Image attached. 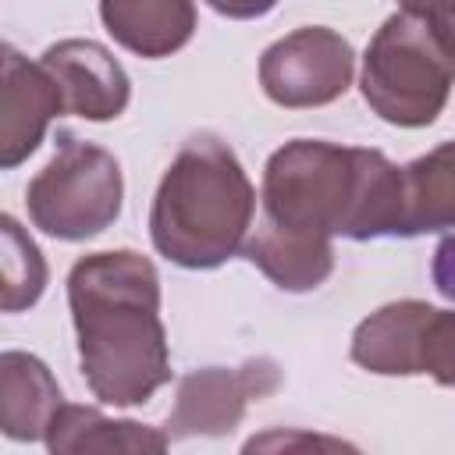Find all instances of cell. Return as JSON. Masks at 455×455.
I'll use <instances>...</instances> for the list:
<instances>
[{
	"label": "cell",
	"instance_id": "ffe728a7",
	"mask_svg": "<svg viewBox=\"0 0 455 455\" xmlns=\"http://www.w3.org/2000/svg\"><path fill=\"white\" fill-rule=\"evenodd\" d=\"M217 14L224 18H235V21H252V18H263L277 7V0H206Z\"/></svg>",
	"mask_w": 455,
	"mask_h": 455
},
{
	"label": "cell",
	"instance_id": "5b68a950",
	"mask_svg": "<svg viewBox=\"0 0 455 455\" xmlns=\"http://www.w3.org/2000/svg\"><path fill=\"white\" fill-rule=\"evenodd\" d=\"M121 203L124 178L117 156L75 132H57V153L25 192L28 220L60 242L103 235L121 217Z\"/></svg>",
	"mask_w": 455,
	"mask_h": 455
},
{
	"label": "cell",
	"instance_id": "8992f818",
	"mask_svg": "<svg viewBox=\"0 0 455 455\" xmlns=\"http://www.w3.org/2000/svg\"><path fill=\"white\" fill-rule=\"evenodd\" d=\"M355 75L352 43L327 25H302L259 57V85L284 110H309L341 100Z\"/></svg>",
	"mask_w": 455,
	"mask_h": 455
},
{
	"label": "cell",
	"instance_id": "ac0fdd59",
	"mask_svg": "<svg viewBox=\"0 0 455 455\" xmlns=\"http://www.w3.org/2000/svg\"><path fill=\"white\" fill-rule=\"evenodd\" d=\"M398 11L427 21L437 39L455 53V0H398Z\"/></svg>",
	"mask_w": 455,
	"mask_h": 455
},
{
	"label": "cell",
	"instance_id": "e0dca14e",
	"mask_svg": "<svg viewBox=\"0 0 455 455\" xmlns=\"http://www.w3.org/2000/svg\"><path fill=\"white\" fill-rule=\"evenodd\" d=\"M423 373H430L441 387H455V309H437L427 327Z\"/></svg>",
	"mask_w": 455,
	"mask_h": 455
},
{
	"label": "cell",
	"instance_id": "277c9868",
	"mask_svg": "<svg viewBox=\"0 0 455 455\" xmlns=\"http://www.w3.org/2000/svg\"><path fill=\"white\" fill-rule=\"evenodd\" d=\"M455 85V53L437 32L395 11L373 32L363 53L359 89L366 107L395 128H427L444 110Z\"/></svg>",
	"mask_w": 455,
	"mask_h": 455
},
{
	"label": "cell",
	"instance_id": "2e32d148",
	"mask_svg": "<svg viewBox=\"0 0 455 455\" xmlns=\"http://www.w3.org/2000/svg\"><path fill=\"white\" fill-rule=\"evenodd\" d=\"M50 270L32 242V235L11 217H0V306L4 313H21L36 306L46 291Z\"/></svg>",
	"mask_w": 455,
	"mask_h": 455
},
{
	"label": "cell",
	"instance_id": "9a60e30c",
	"mask_svg": "<svg viewBox=\"0 0 455 455\" xmlns=\"http://www.w3.org/2000/svg\"><path fill=\"white\" fill-rule=\"evenodd\" d=\"M53 455H82V451H167V430L135 423V419H110L96 405H71L64 402L43 437Z\"/></svg>",
	"mask_w": 455,
	"mask_h": 455
},
{
	"label": "cell",
	"instance_id": "3957f363",
	"mask_svg": "<svg viewBox=\"0 0 455 455\" xmlns=\"http://www.w3.org/2000/svg\"><path fill=\"white\" fill-rule=\"evenodd\" d=\"M256 217V188L228 142L192 135L164 171L153 206V249L185 270H213L242 252Z\"/></svg>",
	"mask_w": 455,
	"mask_h": 455
},
{
	"label": "cell",
	"instance_id": "8fae6325",
	"mask_svg": "<svg viewBox=\"0 0 455 455\" xmlns=\"http://www.w3.org/2000/svg\"><path fill=\"white\" fill-rule=\"evenodd\" d=\"M100 18L117 46L146 60L178 53L199 25L196 0H100Z\"/></svg>",
	"mask_w": 455,
	"mask_h": 455
},
{
	"label": "cell",
	"instance_id": "7a4b0ae2",
	"mask_svg": "<svg viewBox=\"0 0 455 455\" xmlns=\"http://www.w3.org/2000/svg\"><path fill=\"white\" fill-rule=\"evenodd\" d=\"M263 220L320 238H398L402 167L380 149L291 139L263 167Z\"/></svg>",
	"mask_w": 455,
	"mask_h": 455
},
{
	"label": "cell",
	"instance_id": "9c48e42d",
	"mask_svg": "<svg viewBox=\"0 0 455 455\" xmlns=\"http://www.w3.org/2000/svg\"><path fill=\"white\" fill-rule=\"evenodd\" d=\"M53 75L64 114L85 121H114L128 110L132 78L121 60L96 39H60L39 57Z\"/></svg>",
	"mask_w": 455,
	"mask_h": 455
},
{
	"label": "cell",
	"instance_id": "5bb4252c",
	"mask_svg": "<svg viewBox=\"0 0 455 455\" xmlns=\"http://www.w3.org/2000/svg\"><path fill=\"white\" fill-rule=\"evenodd\" d=\"M455 231V142L402 167V224L398 238Z\"/></svg>",
	"mask_w": 455,
	"mask_h": 455
},
{
	"label": "cell",
	"instance_id": "d6986e66",
	"mask_svg": "<svg viewBox=\"0 0 455 455\" xmlns=\"http://www.w3.org/2000/svg\"><path fill=\"white\" fill-rule=\"evenodd\" d=\"M430 277H434V288L455 302V235H444L434 249V259H430Z\"/></svg>",
	"mask_w": 455,
	"mask_h": 455
},
{
	"label": "cell",
	"instance_id": "ba28073f",
	"mask_svg": "<svg viewBox=\"0 0 455 455\" xmlns=\"http://www.w3.org/2000/svg\"><path fill=\"white\" fill-rule=\"evenodd\" d=\"M57 114H64V100L46 64L28 60L11 43H4L0 50V167L14 171L18 164H25L39 149Z\"/></svg>",
	"mask_w": 455,
	"mask_h": 455
},
{
	"label": "cell",
	"instance_id": "52a82bcc",
	"mask_svg": "<svg viewBox=\"0 0 455 455\" xmlns=\"http://www.w3.org/2000/svg\"><path fill=\"white\" fill-rule=\"evenodd\" d=\"M281 387V370L274 359H245L242 366H206L192 370L178 380L174 409L167 416V437L188 441V437H224L231 434L245 409Z\"/></svg>",
	"mask_w": 455,
	"mask_h": 455
},
{
	"label": "cell",
	"instance_id": "6da1fadb",
	"mask_svg": "<svg viewBox=\"0 0 455 455\" xmlns=\"http://www.w3.org/2000/svg\"><path fill=\"white\" fill-rule=\"evenodd\" d=\"M82 377L103 405L132 409L171 384L160 274L135 249L82 256L68 274Z\"/></svg>",
	"mask_w": 455,
	"mask_h": 455
},
{
	"label": "cell",
	"instance_id": "7c38bea8",
	"mask_svg": "<svg viewBox=\"0 0 455 455\" xmlns=\"http://www.w3.org/2000/svg\"><path fill=\"white\" fill-rule=\"evenodd\" d=\"M60 405H64L60 384L39 355L18 352V348H7L0 355V430L4 437L43 441Z\"/></svg>",
	"mask_w": 455,
	"mask_h": 455
},
{
	"label": "cell",
	"instance_id": "30bf717a",
	"mask_svg": "<svg viewBox=\"0 0 455 455\" xmlns=\"http://www.w3.org/2000/svg\"><path fill=\"white\" fill-rule=\"evenodd\" d=\"M434 313L437 309L423 299H398V302L380 306L352 331V345H348L352 363L380 377L423 373L427 327Z\"/></svg>",
	"mask_w": 455,
	"mask_h": 455
},
{
	"label": "cell",
	"instance_id": "4fadbf2b",
	"mask_svg": "<svg viewBox=\"0 0 455 455\" xmlns=\"http://www.w3.org/2000/svg\"><path fill=\"white\" fill-rule=\"evenodd\" d=\"M242 256L267 274L270 284L281 291H313L334 270V245L331 238L291 231L270 220H259L252 238H245Z\"/></svg>",
	"mask_w": 455,
	"mask_h": 455
}]
</instances>
